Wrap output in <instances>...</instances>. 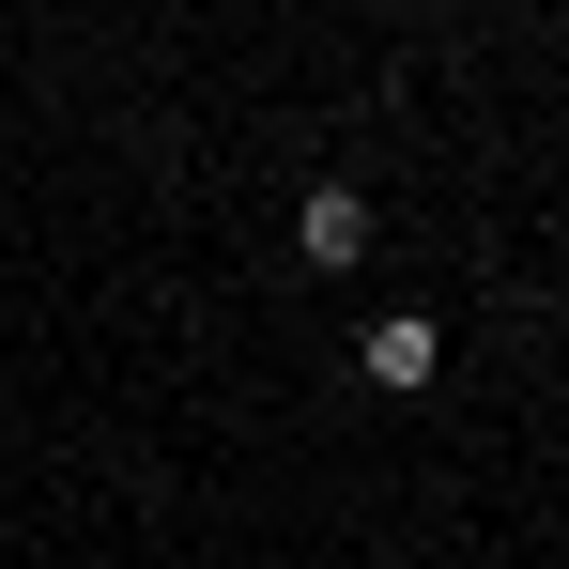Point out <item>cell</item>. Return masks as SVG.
<instances>
[{
  "instance_id": "1",
  "label": "cell",
  "mask_w": 569,
  "mask_h": 569,
  "mask_svg": "<svg viewBox=\"0 0 569 569\" xmlns=\"http://www.w3.org/2000/svg\"><path fill=\"white\" fill-rule=\"evenodd\" d=\"M292 262H308V278H355V262H370V186H308L292 200Z\"/></svg>"
},
{
  "instance_id": "2",
  "label": "cell",
  "mask_w": 569,
  "mask_h": 569,
  "mask_svg": "<svg viewBox=\"0 0 569 569\" xmlns=\"http://www.w3.org/2000/svg\"><path fill=\"white\" fill-rule=\"evenodd\" d=\"M355 370H370V385H385V400H416V385L447 370V339H431V308H385L370 339H355Z\"/></svg>"
}]
</instances>
